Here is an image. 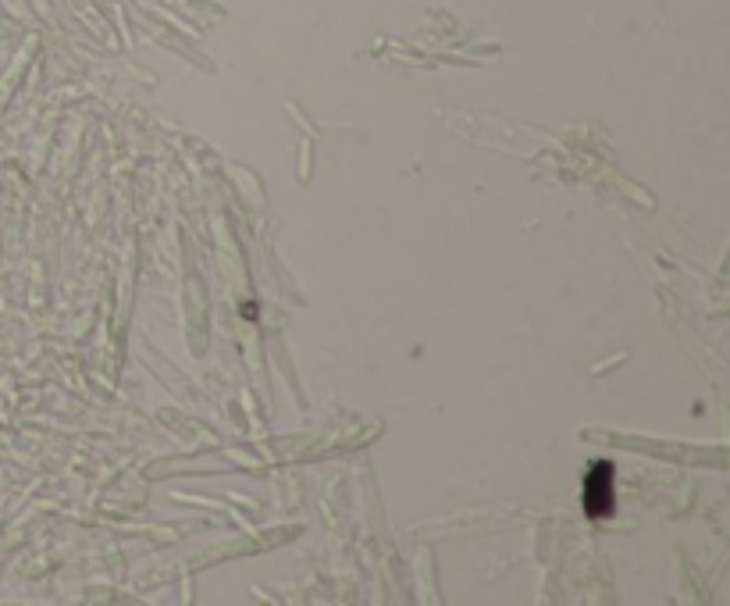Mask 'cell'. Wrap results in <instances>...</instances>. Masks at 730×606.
<instances>
[{
  "mask_svg": "<svg viewBox=\"0 0 730 606\" xmlns=\"http://www.w3.org/2000/svg\"><path fill=\"white\" fill-rule=\"evenodd\" d=\"M609 503H613V475H609V464H595L584 482V510L592 517H602L609 514Z\"/></svg>",
  "mask_w": 730,
  "mask_h": 606,
  "instance_id": "1",
  "label": "cell"
}]
</instances>
